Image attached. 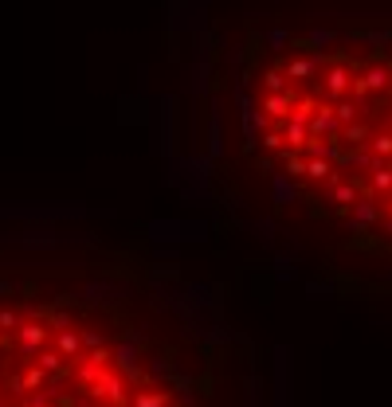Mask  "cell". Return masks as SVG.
<instances>
[{"instance_id": "6da1fadb", "label": "cell", "mask_w": 392, "mask_h": 407, "mask_svg": "<svg viewBox=\"0 0 392 407\" xmlns=\"http://www.w3.org/2000/svg\"><path fill=\"white\" fill-rule=\"evenodd\" d=\"M48 337H51V325L43 321V317H24L20 329H16V353L24 360H32L39 348L48 345Z\"/></svg>"}, {"instance_id": "7a4b0ae2", "label": "cell", "mask_w": 392, "mask_h": 407, "mask_svg": "<svg viewBox=\"0 0 392 407\" xmlns=\"http://www.w3.org/2000/svg\"><path fill=\"white\" fill-rule=\"evenodd\" d=\"M389 86H392V67H384V63H369L361 75H353L357 102H365L369 95H380V90H389Z\"/></svg>"}, {"instance_id": "3957f363", "label": "cell", "mask_w": 392, "mask_h": 407, "mask_svg": "<svg viewBox=\"0 0 392 407\" xmlns=\"http://www.w3.org/2000/svg\"><path fill=\"white\" fill-rule=\"evenodd\" d=\"M90 399H106V404H130V380L122 372H102L95 384H90Z\"/></svg>"}, {"instance_id": "277c9868", "label": "cell", "mask_w": 392, "mask_h": 407, "mask_svg": "<svg viewBox=\"0 0 392 407\" xmlns=\"http://www.w3.org/2000/svg\"><path fill=\"white\" fill-rule=\"evenodd\" d=\"M306 126H310V137H337L342 133V121L333 114V102H318Z\"/></svg>"}, {"instance_id": "5b68a950", "label": "cell", "mask_w": 392, "mask_h": 407, "mask_svg": "<svg viewBox=\"0 0 392 407\" xmlns=\"http://www.w3.org/2000/svg\"><path fill=\"white\" fill-rule=\"evenodd\" d=\"M349 212H353V224H357V228H377V224H380L377 196H365V192H361V196H357V204L349 208Z\"/></svg>"}, {"instance_id": "8992f818", "label": "cell", "mask_w": 392, "mask_h": 407, "mask_svg": "<svg viewBox=\"0 0 392 407\" xmlns=\"http://www.w3.org/2000/svg\"><path fill=\"white\" fill-rule=\"evenodd\" d=\"M337 141H342L345 149H365V145L373 141V130H369V121H349V126H342Z\"/></svg>"}, {"instance_id": "52a82bcc", "label": "cell", "mask_w": 392, "mask_h": 407, "mask_svg": "<svg viewBox=\"0 0 392 407\" xmlns=\"http://www.w3.org/2000/svg\"><path fill=\"white\" fill-rule=\"evenodd\" d=\"M55 348H59L63 360H79V357H83V337L75 333V325H71V329H59V333H55Z\"/></svg>"}, {"instance_id": "ba28073f", "label": "cell", "mask_w": 392, "mask_h": 407, "mask_svg": "<svg viewBox=\"0 0 392 407\" xmlns=\"http://www.w3.org/2000/svg\"><path fill=\"white\" fill-rule=\"evenodd\" d=\"M361 192H365V196H389V192H392V165L373 168V180H369Z\"/></svg>"}, {"instance_id": "9c48e42d", "label": "cell", "mask_w": 392, "mask_h": 407, "mask_svg": "<svg viewBox=\"0 0 392 407\" xmlns=\"http://www.w3.org/2000/svg\"><path fill=\"white\" fill-rule=\"evenodd\" d=\"M32 364H39L48 376H63V364H67V360L59 357V348H48V345H43L36 357H32Z\"/></svg>"}, {"instance_id": "30bf717a", "label": "cell", "mask_w": 392, "mask_h": 407, "mask_svg": "<svg viewBox=\"0 0 392 407\" xmlns=\"http://www.w3.org/2000/svg\"><path fill=\"white\" fill-rule=\"evenodd\" d=\"M20 388H24V392H51V376L39 368V364H32V368L20 376Z\"/></svg>"}, {"instance_id": "8fae6325", "label": "cell", "mask_w": 392, "mask_h": 407, "mask_svg": "<svg viewBox=\"0 0 392 407\" xmlns=\"http://www.w3.org/2000/svg\"><path fill=\"white\" fill-rule=\"evenodd\" d=\"M333 172H337V168H333L326 157H306V177L302 180H333Z\"/></svg>"}, {"instance_id": "7c38bea8", "label": "cell", "mask_w": 392, "mask_h": 407, "mask_svg": "<svg viewBox=\"0 0 392 407\" xmlns=\"http://www.w3.org/2000/svg\"><path fill=\"white\" fill-rule=\"evenodd\" d=\"M294 184H298V180H291L286 172H279V177L271 180V188H275V200H279V204H291L294 196H298V188H294Z\"/></svg>"}, {"instance_id": "4fadbf2b", "label": "cell", "mask_w": 392, "mask_h": 407, "mask_svg": "<svg viewBox=\"0 0 392 407\" xmlns=\"http://www.w3.org/2000/svg\"><path fill=\"white\" fill-rule=\"evenodd\" d=\"M333 114H337V121H342V126H349V121H357V114H361V102L333 98Z\"/></svg>"}, {"instance_id": "5bb4252c", "label": "cell", "mask_w": 392, "mask_h": 407, "mask_svg": "<svg viewBox=\"0 0 392 407\" xmlns=\"http://www.w3.org/2000/svg\"><path fill=\"white\" fill-rule=\"evenodd\" d=\"M130 407H169V392H134Z\"/></svg>"}, {"instance_id": "9a60e30c", "label": "cell", "mask_w": 392, "mask_h": 407, "mask_svg": "<svg viewBox=\"0 0 392 407\" xmlns=\"http://www.w3.org/2000/svg\"><path fill=\"white\" fill-rule=\"evenodd\" d=\"M102 372H106V368H102V364H95V360L86 357L83 364H79V372H75V380L83 384V388H90V384H95L98 376H102Z\"/></svg>"}, {"instance_id": "2e32d148", "label": "cell", "mask_w": 392, "mask_h": 407, "mask_svg": "<svg viewBox=\"0 0 392 407\" xmlns=\"http://www.w3.org/2000/svg\"><path fill=\"white\" fill-rule=\"evenodd\" d=\"M20 321H24V313H20V310H0V333H4V337L16 333Z\"/></svg>"}, {"instance_id": "e0dca14e", "label": "cell", "mask_w": 392, "mask_h": 407, "mask_svg": "<svg viewBox=\"0 0 392 407\" xmlns=\"http://www.w3.org/2000/svg\"><path fill=\"white\" fill-rule=\"evenodd\" d=\"M369 149H373L377 157H384V161H389V157H392V133H373Z\"/></svg>"}, {"instance_id": "ac0fdd59", "label": "cell", "mask_w": 392, "mask_h": 407, "mask_svg": "<svg viewBox=\"0 0 392 407\" xmlns=\"http://www.w3.org/2000/svg\"><path fill=\"white\" fill-rule=\"evenodd\" d=\"M282 86H286L282 67H267V71H263V90H282Z\"/></svg>"}, {"instance_id": "d6986e66", "label": "cell", "mask_w": 392, "mask_h": 407, "mask_svg": "<svg viewBox=\"0 0 392 407\" xmlns=\"http://www.w3.org/2000/svg\"><path fill=\"white\" fill-rule=\"evenodd\" d=\"M51 333H59V329H71V325H75V317H71V313H67V310H55V313H51Z\"/></svg>"}, {"instance_id": "ffe728a7", "label": "cell", "mask_w": 392, "mask_h": 407, "mask_svg": "<svg viewBox=\"0 0 392 407\" xmlns=\"http://www.w3.org/2000/svg\"><path fill=\"white\" fill-rule=\"evenodd\" d=\"M79 337H83V353H90V348H98V345H106V337L95 333V329H83Z\"/></svg>"}, {"instance_id": "44dd1931", "label": "cell", "mask_w": 392, "mask_h": 407, "mask_svg": "<svg viewBox=\"0 0 392 407\" xmlns=\"http://www.w3.org/2000/svg\"><path fill=\"white\" fill-rule=\"evenodd\" d=\"M24 407H51V392H32L24 399Z\"/></svg>"}, {"instance_id": "7402d4cb", "label": "cell", "mask_w": 392, "mask_h": 407, "mask_svg": "<svg viewBox=\"0 0 392 407\" xmlns=\"http://www.w3.org/2000/svg\"><path fill=\"white\" fill-rule=\"evenodd\" d=\"M267 43H271V48H275V51H282V48H286V43H291V36H286V32H282V28H279V32H267Z\"/></svg>"}, {"instance_id": "603a6c76", "label": "cell", "mask_w": 392, "mask_h": 407, "mask_svg": "<svg viewBox=\"0 0 392 407\" xmlns=\"http://www.w3.org/2000/svg\"><path fill=\"white\" fill-rule=\"evenodd\" d=\"M389 216H392V192H389Z\"/></svg>"}, {"instance_id": "cb8c5ba5", "label": "cell", "mask_w": 392, "mask_h": 407, "mask_svg": "<svg viewBox=\"0 0 392 407\" xmlns=\"http://www.w3.org/2000/svg\"><path fill=\"white\" fill-rule=\"evenodd\" d=\"M0 348H4V333H0Z\"/></svg>"}, {"instance_id": "d4e9b609", "label": "cell", "mask_w": 392, "mask_h": 407, "mask_svg": "<svg viewBox=\"0 0 392 407\" xmlns=\"http://www.w3.org/2000/svg\"><path fill=\"white\" fill-rule=\"evenodd\" d=\"M0 407H8V404H0Z\"/></svg>"}, {"instance_id": "484cf974", "label": "cell", "mask_w": 392, "mask_h": 407, "mask_svg": "<svg viewBox=\"0 0 392 407\" xmlns=\"http://www.w3.org/2000/svg\"><path fill=\"white\" fill-rule=\"evenodd\" d=\"M0 404H4V399H0Z\"/></svg>"}]
</instances>
